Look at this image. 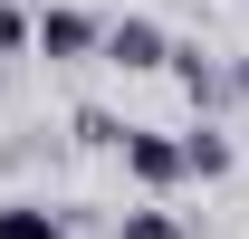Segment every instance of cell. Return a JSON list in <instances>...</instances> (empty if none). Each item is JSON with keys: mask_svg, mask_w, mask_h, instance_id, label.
<instances>
[{"mask_svg": "<svg viewBox=\"0 0 249 239\" xmlns=\"http://www.w3.org/2000/svg\"><path fill=\"white\" fill-rule=\"evenodd\" d=\"M38 58L67 67V58H106V19L96 10H77V0H48L38 10Z\"/></svg>", "mask_w": 249, "mask_h": 239, "instance_id": "cell-1", "label": "cell"}, {"mask_svg": "<svg viewBox=\"0 0 249 239\" xmlns=\"http://www.w3.org/2000/svg\"><path fill=\"white\" fill-rule=\"evenodd\" d=\"M124 172L144 182V191H173V182H192L182 134H154V124H134V134H124Z\"/></svg>", "mask_w": 249, "mask_h": 239, "instance_id": "cell-2", "label": "cell"}, {"mask_svg": "<svg viewBox=\"0 0 249 239\" xmlns=\"http://www.w3.org/2000/svg\"><path fill=\"white\" fill-rule=\"evenodd\" d=\"M106 58L134 67V77H144V67H173V29L144 19V10H124V19H106Z\"/></svg>", "mask_w": 249, "mask_h": 239, "instance_id": "cell-3", "label": "cell"}, {"mask_svg": "<svg viewBox=\"0 0 249 239\" xmlns=\"http://www.w3.org/2000/svg\"><path fill=\"white\" fill-rule=\"evenodd\" d=\"M182 163H192V182H220L240 153H230V134H220V124H192V134H182Z\"/></svg>", "mask_w": 249, "mask_h": 239, "instance_id": "cell-4", "label": "cell"}, {"mask_svg": "<svg viewBox=\"0 0 249 239\" xmlns=\"http://www.w3.org/2000/svg\"><path fill=\"white\" fill-rule=\"evenodd\" d=\"M0 239H67V210H48V201H0Z\"/></svg>", "mask_w": 249, "mask_h": 239, "instance_id": "cell-5", "label": "cell"}, {"mask_svg": "<svg viewBox=\"0 0 249 239\" xmlns=\"http://www.w3.org/2000/svg\"><path fill=\"white\" fill-rule=\"evenodd\" d=\"M124 134H134V124L106 115V105H87V115H77V144H96V153H124Z\"/></svg>", "mask_w": 249, "mask_h": 239, "instance_id": "cell-6", "label": "cell"}, {"mask_svg": "<svg viewBox=\"0 0 249 239\" xmlns=\"http://www.w3.org/2000/svg\"><path fill=\"white\" fill-rule=\"evenodd\" d=\"M19 48H38V10L0 0V58H19Z\"/></svg>", "mask_w": 249, "mask_h": 239, "instance_id": "cell-7", "label": "cell"}, {"mask_svg": "<svg viewBox=\"0 0 249 239\" xmlns=\"http://www.w3.org/2000/svg\"><path fill=\"white\" fill-rule=\"evenodd\" d=\"M115 239H182V220L144 201V210H124V220H115Z\"/></svg>", "mask_w": 249, "mask_h": 239, "instance_id": "cell-8", "label": "cell"}, {"mask_svg": "<svg viewBox=\"0 0 249 239\" xmlns=\"http://www.w3.org/2000/svg\"><path fill=\"white\" fill-rule=\"evenodd\" d=\"M240 96H249V58H240Z\"/></svg>", "mask_w": 249, "mask_h": 239, "instance_id": "cell-9", "label": "cell"}, {"mask_svg": "<svg viewBox=\"0 0 249 239\" xmlns=\"http://www.w3.org/2000/svg\"><path fill=\"white\" fill-rule=\"evenodd\" d=\"M38 10H48V0H38Z\"/></svg>", "mask_w": 249, "mask_h": 239, "instance_id": "cell-10", "label": "cell"}]
</instances>
